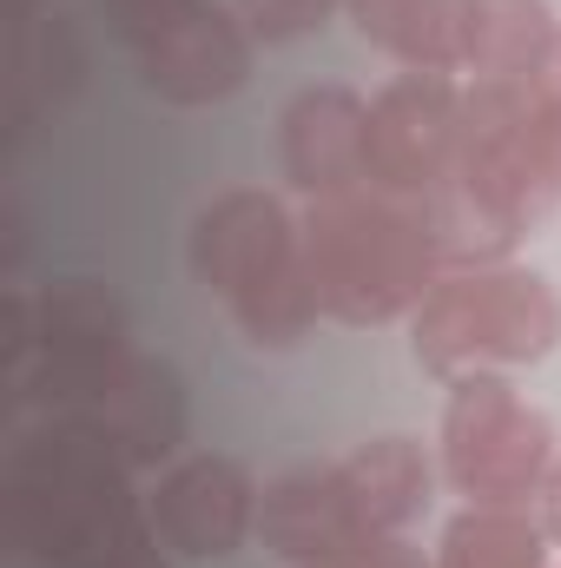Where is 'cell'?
<instances>
[{"label":"cell","instance_id":"9c48e42d","mask_svg":"<svg viewBox=\"0 0 561 568\" xmlns=\"http://www.w3.org/2000/svg\"><path fill=\"white\" fill-rule=\"evenodd\" d=\"M258 516V489L245 476V463L232 456H185L178 469L159 476V489L145 496V523L165 549L178 556H232L245 542Z\"/></svg>","mask_w":561,"mask_h":568},{"label":"cell","instance_id":"5bb4252c","mask_svg":"<svg viewBox=\"0 0 561 568\" xmlns=\"http://www.w3.org/2000/svg\"><path fill=\"white\" fill-rule=\"evenodd\" d=\"M549 0H476L469 7V73L476 80H536L549 40H555Z\"/></svg>","mask_w":561,"mask_h":568},{"label":"cell","instance_id":"ac0fdd59","mask_svg":"<svg viewBox=\"0 0 561 568\" xmlns=\"http://www.w3.org/2000/svg\"><path fill=\"white\" fill-rule=\"evenodd\" d=\"M80 568H165V562H159V536H152V523H140V529H126L120 542H106L100 556H86Z\"/></svg>","mask_w":561,"mask_h":568},{"label":"cell","instance_id":"d6986e66","mask_svg":"<svg viewBox=\"0 0 561 568\" xmlns=\"http://www.w3.org/2000/svg\"><path fill=\"white\" fill-rule=\"evenodd\" d=\"M536 100H542V106H561V33L549 40V53H542V67H536Z\"/></svg>","mask_w":561,"mask_h":568},{"label":"cell","instance_id":"30bf717a","mask_svg":"<svg viewBox=\"0 0 561 568\" xmlns=\"http://www.w3.org/2000/svg\"><path fill=\"white\" fill-rule=\"evenodd\" d=\"M364 126H370V106L350 87H310V93H297L284 106V133H278L290 185L310 192V199H337V192L370 185Z\"/></svg>","mask_w":561,"mask_h":568},{"label":"cell","instance_id":"4fadbf2b","mask_svg":"<svg viewBox=\"0 0 561 568\" xmlns=\"http://www.w3.org/2000/svg\"><path fill=\"white\" fill-rule=\"evenodd\" d=\"M344 483V503L357 516L364 536H397L429 496V463L410 436H377L364 449H350L344 463H330Z\"/></svg>","mask_w":561,"mask_h":568},{"label":"cell","instance_id":"8992f818","mask_svg":"<svg viewBox=\"0 0 561 568\" xmlns=\"http://www.w3.org/2000/svg\"><path fill=\"white\" fill-rule=\"evenodd\" d=\"M442 456H449V483H456L469 503L516 509V503L555 469V436H549V417L529 410L502 377L462 371V377L449 384Z\"/></svg>","mask_w":561,"mask_h":568},{"label":"cell","instance_id":"e0dca14e","mask_svg":"<svg viewBox=\"0 0 561 568\" xmlns=\"http://www.w3.org/2000/svg\"><path fill=\"white\" fill-rule=\"evenodd\" d=\"M330 7H337V0H238V20H245V33H252V40L284 47V40L317 33V27L330 20Z\"/></svg>","mask_w":561,"mask_h":568},{"label":"cell","instance_id":"52a82bcc","mask_svg":"<svg viewBox=\"0 0 561 568\" xmlns=\"http://www.w3.org/2000/svg\"><path fill=\"white\" fill-rule=\"evenodd\" d=\"M469 140L462 120V87L449 73H404L370 100V126H364V159H370V185L377 192H436Z\"/></svg>","mask_w":561,"mask_h":568},{"label":"cell","instance_id":"7c38bea8","mask_svg":"<svg viewBox=\"0 0 561 568\" xmlns=\"http://www.w3.org/2000/svg\"><path fill=\"white\" fill-rule=\"evenodd\" d=\"M469 7L476 0H350V20L410 73H456L469 60Z\"/></svg>","mask_w":561,"mask_h":568},{"label":"cell","instance_id":"5b68a950","mask_svg":"<svg viewBox=\"0 0 561 568\" xmlns=\"http://www.w3.org/2000/svg\"><path fill=\"white\" fill-rule=\"evenodd\" d=\"M20 397H33L53 424H80L93 429L100 443H113L133 469H152L159 456L178 449L185 436V384L172 364L145 357V351H120L93 371H73V377H47V384H27Z\"/></svg>","mask_w":561,"mask_h":568},{"label":"cell","instance_id":"277c9868","mask_svg":"<svg viewBox=\"0 0 561 568\" xmlns=\"http://www.w3.org/2000/svg\"><path fill=\"white\" fill-rule=\"evenodd\" d=\"M561 337V304L549 278L482 265L436 278L429 297L417 304V357L436 377L489 371V364H529L549 357Z\"/></svg>","mask_w":561,"mask_h":568},{"label":"cell","instance_id":"7a4b0ae2","mask_svg":"<svg viewBox=\"0 0 561 568\" xmlns=\"http://www.w3.org/2000/svg\"><path fill=\"white\" fill-rule=\"evenodd\" d=\"M436 232L397 192H337L304 219V272L317 311L344 324H384L410 311L436 284Z\"/></svg>","mask_w":561,"mask_h":568},{"label":"cell","instance_id":"ba28073f","mask_svg":"<svg viewBox=\"0 0 561 568\" xmlns=\"http://www.w3.org/2000/svg\"><path fill=\"white\" fill-rule=\"evenodd\" d=\"M252 47L258 40L245 33L238 13H225L212 0H192L172 27H159L145 47H133V60H140V80L159 100H172V106H212V100H225V93L245 87Z\"/></svg>","mask_w":561,"mask_h":568},{"label":"cell","instance_id":"3957f363","mask_svg":"<svg viewBox=\"0 0 561 568\" xmlns=\"http://www.w3.org/2000/svg\"><path fill=\"white\" fill-rule=\"evenodd\" d=\"M192 272L232 304L252 344H297L317 317V291L304 272V225H290L272 192H225L198 212Z\"/></svg>","mask_w":561,"mask_h":568},{"label":"cell","instance_id":"8fae6325","mask_svg":"<svg viewBox=\"0 0 561 568\" xmlns=\"http://www.w3.org/2000/svg\"><path fill=\"white\" fill-rule=\"evenodd\" d=\"M258 529H265V549H278L284 562H304V568L330 562L337 549H350L364 536L330 463L324 469H290V476H278L265 489V503H258Z\"/></svg>","mask_w":561,"mask_h":568},{"label":"cell","instance_id":"9a60e30c","mask_svg":"<svg viewBox=\"0 0 561 568\" xmlns=\"http://www.w3.org/2000/svg\"><path fill=\"white\" fill-rule=\"evenodd\" d=\"M86 73V40L73 33L67 13H33L20 40V73H13V126H33L47 106L60 113Z\"/></svg>","mask_w":561,"mask_h":568},{"label":"cell","instance_id":"ffe728a7","mask_svg":"<svg viewBox=\"0 0 561 568\" xmlns=\"http://www.w3.org/2000/svg\"><path fill=\"white\" fill-rule=\"evenodd\" d=\"M542 529H549V542H561V463L542 483Z\"/></svg>","mask_w":561,"mask_h":568},{"label":"cell","instance_id":"6da1fadb","mask_svg":"<svg viewBox=\"0 0 561 568\" xmlns=\"http://www.w3.org/2000/svg\"><path fill=\"white\" fill-rule=\"evenodd\" d=\"M133 463L100 443L80 424H47L27 429L7 456V523L27 556L53 568H80L120 542L126 529L145 523V503L133 496Z\"/></svg>","mask_w":561,"mask_h":568},{"label":"cell","instance_id":"2e32d148","mask_svg":"<svg viewBox=\"0 0 561 568\" xmlns=\"http://www.w3.org/2000/svg\"><path fill=\"white\" fill-rule=\"evenodd\" d=\"M542 542H549V529L529 523L522 509L476 503L449 523L436 568H542Z\"/></svg>","mask_w":561,"mask_h":568},{"label":"cell","instance_id":"44dd1931","mask_svg":"<svg viewBox=\"0 0 561 568\" xmlns=\"http://www.w3.org/2000/svg\"><path fill=\"white\" fill-rule=\"evenodd\" d=\"M317 568H337V562H317Z\"/></svg>","mask_w":561,"mask_h":568}]
</instances>
